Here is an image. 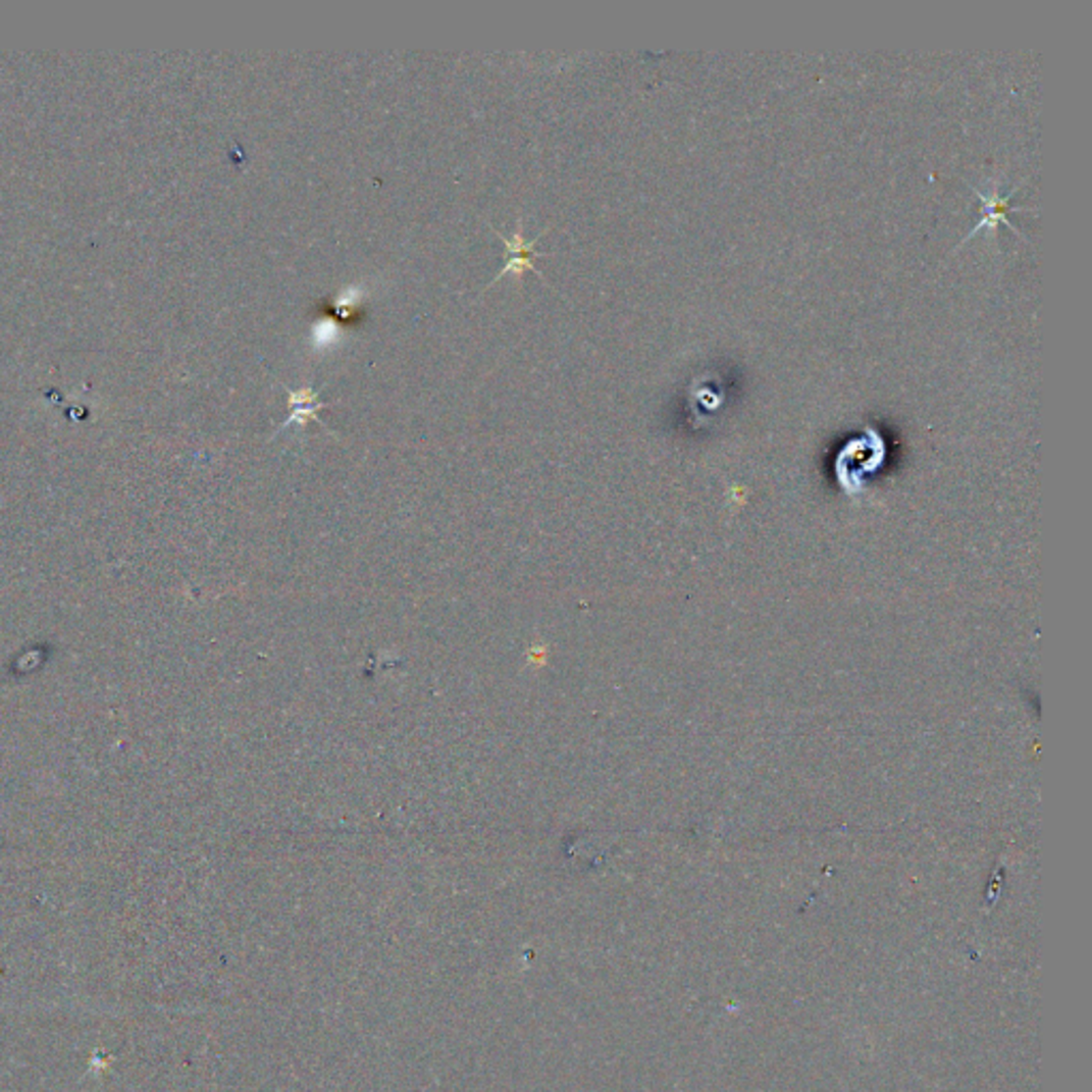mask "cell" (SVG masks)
Masks as SVG:
<instances>
[{
    "mask_svg": "<svg viewBox=\"0 0 1092 1092\" xmlns=\"http://www.w3.org/2000/svg\"><path fill=\"white\" fill-rule=\"evenodd\" d=\"M493 230H496V228H493ZM496 233L500 236V240H502L504 246L508 248V261H506V265L500 269V273H498V275L493 277V280L489 282V287H491L493 282H498L500 277L506 275V273H515L517 277H521L525 269H529V271H533V273L542 277L540 269H538L536 265H533V259H536V257H547V252H536V248H538V238H536V240H531V242H525V240H523V220H521V218H519V222H517V228H515V236H513V238H504V236L500 233V230H496Z\"/></svg>",
    "mask_w": 1092,
    "mask_h": 1092,
    "instance_id": "1",
    "label": "cell"
},
{
    "mask_svg": "<svg viewBox=\"0 0 1092 1092\" xmlns=\"http://www.w3.org/2000/svg\"><path fill=\"white\" fill-rule=\"evenodd\" d=\"M971 191L982 199V209H984V214H982V218H980L978 224H973V228L969 230V236H967L963 242L971 240L973 233H978V230H982L984 226L994 228L996 224H1007L1009 228L1016 230V233H1020V230L1013 226V222L1009 220V212H1011V209H1013V212H1025V207H1018V205H1011V203H1009L1011 197L1018 193V186H1013V189H1011L1005 197H998L996 189H992L990 193H982V191L978 189V186H971Z\"/></svg>",
    "mask_w": 1092,
    "mask_h": 1092,
    "instance_id": "2",
    "label": "cell"
},
{
    "mask_svg": "<svg viewBox=\"0 0 1092 1092\" xmlns=\"http://www.w3.org/2000/svg\"><path fill=\"white\" fill-rule=\"evenodd\" d=\"M284 391L289 393L291 416L287 418V421H284L280 427L275 429V433H280L282 429H287V427L293 425V423H297L299 427H304V425H308L310 421H316L320 427H327V425H324V423L320 421V418H318V412L324 410L327 406H331V404H327V402H318V393H316L310 384L301 386L299 391H293V388H289V386L284 384Z\"/></svg>",
    "mask_w": 1092,
    "mask_h": 1092,
    "instance_id": "3",
    "label": "cell"
}]
</instances>
